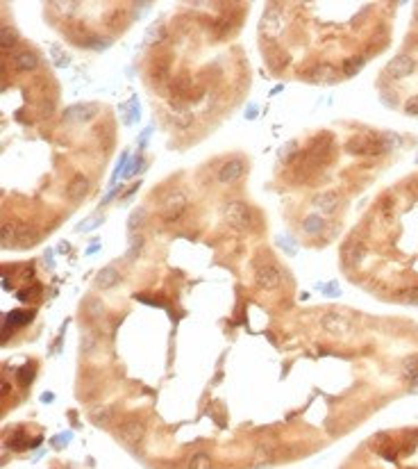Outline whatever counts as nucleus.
Here are the masks:
<instances>
[{
    "label": "nucleus",
    "instance_id": "nucleus-12",
    "mask_svg": "<svg viewBox=\"0 0 418 469\" xmlns=\"http://www.w3.org/2000/svg\"><path fill=\"white\" fill-rule=\"evenodd\" d=\"M14 66L19 71H23V73L35 71L37 66H39V57H37V53H32V50H21L14 57Z\"/></svg>",
    "mask_w": 418,
    "mask_h": 469
},
{
    "label": "nucleus",
    "instance_id": "nucleus-2",
    "mask_svg": "<svg viewBox=\"0 0 418 469\" xmlns=\"http://www.w3.org/2000/svg\"><path fill=\"white\" fill-rule=\"evenodd\" d=\"M225 221H227V226L236 228V230H248L252 226V212L248 205H243L239 201H232V203H227V208H225Z\"/></svg>",
    "mask_w": 418,
    "mask_h": 469
},
{
    "label": "nucleus",
    "instance_id": "nucleus-22",
    "mask_svg": "<svg viewBox=\"0 0 418 469\" xmlns=\"http://www.w3.org/2000/svg\"><path fill=\"white\" fill-rule=\"evenodd\" d=\"M212 467V460H209V455L207 453H193L191 460H189V469H209Z\"/></svg>",
    "mask_w": 418,
    "mask_h": 469
},
{
    "label": "nucleus",
    "instance_id": "nucleus-20",
    "mask_svg": "<svg viewBox=\"0 0 418 469\" xmlns=\"http://www.w3.org/2000/svg\"><path fill=\"white\" fill-rule=\"evenodd\" d=\"M19 41V35H16V30L14 28H3L0 30V46H3V50H7V48H12V46Z\"/></svg>",
    "mask_w": 418,
    "mask_h": 469
},
{
    "label": "nucleus",
    "instance_id": "nucleus-18",
    "mask_svg": "<svg viewBox=\"0 0 418 469\" xmlns=\"http://www.w3.org/2000/svg\"><path fill=\"white\" fill-rule=\"evenodd\" d=\"M364 64H366V57H361V55H357V57H350V60H345V64H343V75L352 78V75L359 73Z\"/></svg>",
    "mask_w": 418,
    "mask_h": 469
},
{
    "label": "nucleus",
    "instance_id": "nucleus-7",
    "mask_svg": "<svg viewBox=\"0 0 418 469\" xmlns=\"http://www.w3.org/2000/svg\"><path fill=\"white\" fill-rule=\"evenodd\" d=\"M246 173V162L243 160H230L221 167L218 171V183L221 185H232L236 180H241V176Z\"/></svg>",
    "mask_w": 418,
    "mask_h": 469
},
{
    "label": "nucleus",
    "instance_id": "nucleus-10",
    "mask_svg": "<svg viewBox=\"0 0 418 469\" xmlns=\"http://www.w3.org/2000/svg\"><path fill=\"white\" fill-rule=\"evenodd\" d=\"M96 112H98V107L96 105H73V107H69L64 112V119L66 121H89L91 116H96Z\"/></svg>",
    "mask_w": 418,
    "mask_h": 469
},
{
    "label": "nucleus",
    "instance_id": "nucleus-21",
    "mask_svg": "<svg viewBox=\"0 0 418 469\" xmlns=\"http://www.w3.org/2000/svg\"><path fill=\"white\" fill-rule=\"evenodd\" d=\"M164 39H166V28H164L162 23L153 25V28L148 30V37H146L148 44H162Z\"/></svg>",
    "mask_w": 418,
    "mask_h": 469
},
{
    "label": "nucleus",
    "instance_id": "nucleus-6",
    "mask_svg": "<svg viewBox=\"0 0 418 469\" xmlns=\"http://www.w3.org/2000/svg\"><path fill=\"white\" fill-rule=\"evenodd\" d=\"M146 435V426L143 421H137V419H128L125 424L118 426V437L128 442V444H139Z\"/></svg>",
    "mask_w": 418,
    "mask_h": 469
},
{
    "label": "nucleus",
    "instance_id": "nucleus-1",
    "mask_svg": "<svg viewBox=\"0 0 418 469\" xmlns=\"http://www.w3.org/2000/svg\"><path fill=\"white\" fill-rule=\"evenodd\" d=\"M345 150L352 155H382L389 150L386 137H366V139H350L345 143Z\"/></svg>",
    "mask_w": 418,
    "mask_h": 469
},
{
    "label": "nucleus",
    "instance_id": "nucleus-36",
    "mask_svg": "<svg viewBox=\"0 0 418 469\" xmlns=\"http://www.w3.org/2000/svg\"><path fill=\"white\" fill-rule=\"evenodd\" d=\"M255 114H257V105H250V109H248V119H255Z\"/></svg>",
    "mask_w": 418,
    "mask_h": 469
},
{
    "label": "nucleus",
    "instance_id": "nucleus-32",
    "mask_svg": "<svg viewBox=\"0 0 418 469\" xmlns=\"http://www.w3.org/2000/svg\"><path fill=\"white\" fill-rule=\"evenodd\" d=\"M277 242H280V246H284L289 253H293V242H291V239L286 237V235H282V237L277 239Z\"/></svg>",
    "mask_w": 418,
    "mask_h": 469
},
{
    "label": "nucleus",
    "instance_id": "nucleus-34",
    "mask_svg": "<svg viewBox=\"0 0 418 469\" xmlns=\"http://www.w3.org/2000/svg\"><path fill=\"white\" fill-rule=\"evenodd\" d=\"M10 321H16V324H21V321H28V315H23V312H14V315L10 317Z\"/></svg>",
    "mask_w": 418,
    "mask_h": 469
},
{
    "label": "nucleus",
    "instance_id": "nucleus-31",
    "mask_svg": "<svg viewBox=\"0 0 418 469\" xmlns=\"http://www.w3.org/2000/svg\"><path fill=\"white\" fill-rule=\"evenodd\" d=\"M402 298H404V301H409V303H418V289H409V291H404Z\"/></svg>",
    "mask_w": 418,
    "mask_h": 469
},
{
    "label": "nucleus",
    "instance_id": "nucleus-16",
    "mask_svg": "<svg viewBox=\"0 0 418 469\" xmlns=\"http://www.w3.org/2000/svg\"><path fill=\"white\" fill-rule=\"evenodd\" d=\"M402 376L407 383H411V385H418V356L413 358H407L402 365Z\"/></svg>",
    "mask_w": 418,
    "mask_h": 469
},
{
    "label": "nucleus",
    "instance_id": "nucleus-14",
    "mask_svg": "<svg viewBox=\"0 0 418 469\" xmlns=\"http://www.w3.org/2000/svg\"><path fill=\"white\" fill-rule=\"evenodd\" d=\"M118 278H121L118 269L114 267V264H109V267H105L103 271L98 273V278H96V285H98V289H112V287L118 282Z\"/></svg>",
    "mask_w": 418,
    "mask_h": 469
},
{
    "label": "nucleus",
    "instance_id": "nucleus-9",
    "mask_svg": "<svg viewBox=\"0 0 418 469\" xmlns=\"http://www.w3.org/2000/svg\"><path fill=\"white\" fill-rule=\"evenodd\" d=\"M89 192V178L84 176V173H78V176H73V180L69 183V187H66V196L71 198V201H82L84 196H87Z\"/></svg>",
    "mask_w": 418,
    "mask_h": 469
},
{
    "label": "nucleus",
    "instance_id": "nucleus-35",
    "mask_svg": "<svg viewBox=\"0 0 418 469\" xmlns=\"http://www.w3.org/2000/svg\"><path fill=\"white\" fill-rule=\"evenodd\" d=\"M46 262H48V267H55V262H53V251H46V257H44Z\"/></svg>",
    "mask_w": 418,
    "mask_h": 469
},
{
    "label": "nucleus",
    "instance_id": "nucleus-27",
    "mask_svg": "<svg viewBox=\"0 0 418 469\" xmlns=\"http://www.w3.org/2000/svg\"><path fill=\"white\" fill-rule=\"evenodd\" d=\"M100 223H103V217H89L87 221H82L78 226V232H89V230H94V228H98Z\"/></svg>",
    "mask_w": 418,
    "mask_h": 469
},
{
    "label": "nucleus",
    "instance_id": "nucleus-5",
    "mask_svg": "<svg viewBox=\"0 0 418 469\" xmlns=\"http://www.w3.org/2000/svg\"><path fill=\"white\" fill-rule=\"evenodd\" d=\"M255 280L259 287L264 289H275L280 285V271L273 262H266V264H257V271H255Z\"/></svg>",
    "mask_w": 418,
    "mask_h": 469
},
{
    "label": "nucleus",
    "instance_id": "nucleus-24",
    "mask_svg": "<svg viewBox=\"0 0 418 469\" xmlns=\"http://www.w3.org/2000/svg\"><path fill=\"white\" fill-rule=\"evenodd\" d=\"M295 153H298V141H289L280 148V160L282 162H291L295 158Z\"/></svg>",
    "mask_w": 418,
    "mask_h": 469
},
{
    "label": "nucleus",
    "instance_id": "nucleus-15",
    "mask_svg": "<svg viewBox=\"0 0 418 469\" xmlns=\"http://www.w3.org/2000/svg\"><path fill=\"white\" fill-rule=\"evenodd\" d=\"M325 217H318V214H309V217H305V221H302V230L307 232V235H320V232L325 230Z\"/></svg>",
    "mask_w": 418,
    "mask_h": 469
},
{
    "label": "nucleus",
    "instance_id": "nucleus-28",
    "mask_svg": "<svg viewBox=\"0 0 418 469\" xmlns=\"http://www.w3.org/2000/svg\"><path fill=\"white\" fill-rule=\"evenodd\" d=\"M94 346H96V335H94L91 331H87V333L82 335V351H84V353H89V351L94 349Z\"/></svg>",
    "mask_w": 418,
    "mask_h": 469
},
{
    "label": "nucleus",
    "instance_id": "nucleus-3",
    "mask_svg": "<svg viewBox=\"0 0 418 469\" xmlns=\"http://www.w3.org/2000/svg\"><path fill=\"white\" fill-rule=\"evenodd\" d=\"M187 205H189L187 194L184 192H173L162 205V219L164 221H177V219L184 214Z\"/></svg>",
    "mask_w": 418,
    "mask_h": 469
},
{
    "label": "nucleus",
    "instance_id": "nucleus-19",
    "mask_svg": "<svg viewBox=\"0 0 418 469\" xmlns=\"http://www.w3.org/2000/svg\"><path fill=\"white\" fill-rule=\"evenodd\" d=\"M361 257H364V246H361L359 242H352L345 248V262H348V264H359Z\"/></svg>",
    "mask_w": 418,
    "mask_h": 469
},
{
    "label": "nucleus",
    "instance_id": "nucleus-8",
    "mask_svg": "<svg viewBox=\"0 0 418 469\" xmlns=\"http://www.w3.org/2000/svg\"><path fill=\"white\" fill-rule=\"evenodd\" d=\"M413 66L416 64H413V60L409 55H398V57H393V60L386 64V73L395 80H402V78L413 73Z\"/></svg>",
    "mask_w": 418,
    "mask_h": 469
},
{
    "label": "nucleus",
    "instance_id": "nucleus-23",
    "mask_svg": "<svg viewBox=\"0 0 418 469\" xmlns=\"http://www.w3.org/2000/svg\"><path fill=\"white\" fill-rule=\"evenodd\" d=\"M87 315L91 317V319H98V317L105 315V305L98 301V298H89L87 301Z\"/></svg>",
    "mask_w": 418,
    "mask_h": 469
},
{
    "label": "nucleus",
    "instance_id": "nucleus-4",
    "mask_svg": "<svg viewBox=\"0 0 418 469\" xmlns=\"http://www.w3.org/2000/svg\"><path fill=\"white\" fill-rule=\"evenodd\" d=\"M320 326H323L325 333H330V335H345L352 324H350V319L343 317L341 312H325V315L320 317Z\"/></svg>",
    "mask_w": 418,
    "mask_h": 469
},
{
    "label": "nucleus",
    "instance_id": "nucleus-33",
    "mask_svg": "<svg viewBox=\"0 0 418 469\" xmlns=\"http://www.w3.org/2000/svg\"><path fill=\"white\" fill-rule=\"evenodd\" d=\"M323 291L327 294V296H339V294H341V291H339V285H334V282H332V285H327Z\"/></svg>",
    "mask_w": 418,
    "mask_h": 469
},
{
    "label": "nucleus",
    "instance_id": "nucleus-29",
    "mask_svg": "<svg viewBox=\"0 0 418 469\" xmlns=\"http://www.w3.org/2000/svg\"><path fill=\"white\" fill-rule=\"evenodd\" d=\"M404 112L411 114V116H418V96H411V98L404 103Z\"/></svg>",
    "mask_w": 418,
    "mask_h": 469
},
{
    "label": "nucleus",
    "instance_id": "nucleus-26",
    "mask_svg": "<svg viewBox=\"0 0 418 469\" xmlns=\"http://www.w3.org/2000/svg\"><path fill=\"white\" fill-rule=\"evenodd\" d=\"M141 246H143V237H141V235H132V239H130V248H128V257H130V260L139 255Z\"/></svg>",
    "mask_w": 418,
    "mask_h": 469
},
{
    "label": "nucleus",
    "instance_id": "nucleus-11",
    "mask_svg": "<svg viewBox=\"0 0 418 469\" xmlns=\"http://www.w3.org/2000/svg\"><path fill=\"white\" fill-rule=\"evenodd\" d=\"M314 205L318 212L323 214H332L336 208H339V196H336V192H325V194H318V196L314 198Z\"/></svg>",
    "mask_w": 418,
    "mask_h": 469
},
{
    "label": "nucleus",
    "instance_id": "nucleus-17",
    "mask_svg": "<svg viewBox=\"0 0 418 469\" xmlns=\"http://www.w3.org/2000/svg\"><path fill=\"white\" fill-rule=\"evenodd\" d=\"M16 232H19V221H10V223L3 226V235H0L3 246H14L16 244Z\"/></svg>",
    "mask_w": 418,
    "mask_h": 469
},
{
    "label": "nucleus",
    "instance_id": "nucleus-13",
    "mask_svg": "<svg viewBox=\"0 0 418 469\" xmlns=\"http://www.w3.org/2000/svg\"><path fill=\"white\" fill-rule=\"evenodd\" d=\"M307 78L318 82V84H332L336 80V69L332 64H318L314 69V73H309Z\"/></svg>",
    "mask_w": 418,
    "mask_h": 469
},
{
    "label": "nucleus",
    "instance_id": "nucleus-37",
    "mask_svg": "<svg viewBox=\"0 0 418 469\" xmlns=\"http://www.w3.org/2000/svg\"><path fill=\"white\" fill-rule=\"evenodd\" d=\"M41 399H44L46 403H50V401H53V394H50V392H44V396H41Z\"/></svg>",
    "mask_w": 418,
    "mask_h": 469
},
{
    "label": "nucleus",
    "instance_id": "nucleus-30",
    "mask_svg": "<svg viewBox=\"0 0 418 469\" xmlns=\"http://www.w3.org/2000/svg\"><path fill=\"white\" fill-rule=\"evenodd\" d=\"M125 162H128V153H123V155H121V162H118V164H116V169H114L112 183H116V180H118V173H121V171H123V169H125Z\"/></svg>",
    "mask_w": 418,
    "mask_h": 469
},
{
    "label": "nucleus",
    "instance_id": "nucleus-25",
    "mask_svg": "<svg viewBox=\"0 0 418 469\" xmlns=\"http://www.w3.org/2000/svg\"><path fill=\"white\" fill-rule=\"evenodd\" d=\"M143 221H146V210H143V208L134 210V212H132V217H130V221H128L130 230H134V228L143 226Z\"/></svg>",
    "mask_w": 418,
    "mask_h": 469
}]
</instances>
